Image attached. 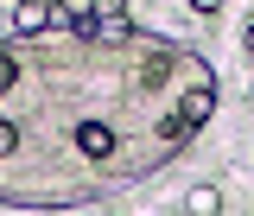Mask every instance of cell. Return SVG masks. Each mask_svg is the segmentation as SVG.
Returning <instances> with one entry per match:
<instances>
[{
  "label": "cell",
  "mask_w": 254,
  "mask_h": 216,
  "mask_svg": "<svg viewBox=\"0 0 254 216\" xmlns=\"http://www.w3.org/2000/svg\"><path fill=\"white\" fill-rule=\"evenodd\" d=\"M0 159H19V121L0 115Z\"/></svg>",
  "instance_id": "4"
},
{
  "label": "cell",
  "mask_w": 254,
  "mask_h": 216,
  "mask_svg": "<svg viewBox=\"0 0 254 216\" xmlns=\"http://www.w3.org/2000/svg\"><path fill=\"white\" fill-rule=\"evenodd\" d=\"M190 6H197V13H222V0H190Z\"/></svg>",
  "instance_id": "6"
},
{
  "label": "cell",
  "mask_w": 254,
  "mask_h": 216,
  "mask_svg": "<svg viewBox=\"0 0 254 216\" xmlns=\"http://www.w3.org/2000/svg\"><path fill=\"white\" fill-rule=\"evenodd\" d=\"M13 83H19V58H13V51H0V95L13 89Z\"/></svg>",
  "instance_id": "5"
},
{
  "label": "cell",
  "mask_w": 254,
  "mask_h": 216,
  "mask_svg": "<svg viewBox=\"0 0 254 216\" xmlns=\"http://www.w3.org/2000/svg\"><path fill=\"white\" fill-rule=\"evenodd\" d=\"M185 210H190V216H222V191H216V185H190Z\"/></svg>",
  "instance_id": "3"
},
{
  "label": "cell",
  "mask_w": 254,
  "mask_h": 216,
  "mask_svg": "<svg viewBox=\"0 0 254 216\" xmlns=\"http://www.w3.org/2000/svg\"><path fill=\"white\" fill-rule=\"evenodd\" d=\"M13 32L19 38H45L51 32V0H19L13 6Z\"/></svg>",
  "instance_id": "2"
},
{
  "label": "cell",
  "mask_w": 254,
  "mask_h": 216,
  "mask_svg": "<svg viewBox=\"0 0 254 216\" xmlns=\"http://www.w3.org/2000/svg\"><path fill=\"white\" fill-rule=\"evenodd\" d=\"M210 115H216V83H185V89H178V121L197 134Z\"/></svg>",
  "instance_id": "1"
},
{
  "label": "cell",
  "mask_w": 254,
  "mask_h": 216,
  "mask_svg": "<svg viewBox=\"0 0 254 216\" xmlns=\"http://www.w3.org/2000/svg\"><path fill=\"white\" fill-rule=\"evenodd\" d=\"M242 45H248V58H254V19H248V32H242Z\"/></svg>",
  "instance_id": "7"
}]
</instances>
